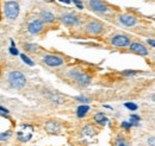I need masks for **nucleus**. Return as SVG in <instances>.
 I'll return each instance as SVG.
<instances>
[{"label":"nucleus","mask_w":155,"mask_h":146,"mask_svg":"<svg viewBox=\"0 0 155 146\" xmlns=\"http://www.w3.org/2000/svg\"><path fill=\"white\" fill-rule=\"evenodd\" d=\"M19 4L16 0H8L4 5V13H5L6 18L10 19V20H15L19 16Z\"/></svg>","instance_id":"nucleus-2"},{"label":"nucleus","mask_w":155,"mask_h":146,"mask_svg":"<svg viewBox=\"0 0 155 146\" xmlns=\"http://www.w3.org/2000/svg\"><path fill=\"white\" fill-rule=\"evenodd\" d=\"M24 49L28 52H36L38 50V45L37 44H34V43H25L24 44Z\"/></svg>","instance_id":"nucleus-19"},{"label":"nucleus","mask_w":155,"mask_h":146,"mask_svg":"<svg viewBox=\"0 0 155 146\" xmlns=\"http://www.w3.org/2000/svg\"><path fill=\"white\" fill-rule=\"evenodd\" d=\"M137 73H138V71H136V70H124V71L122 73V75L125 76V77H133V76H135Z\"/></svg>","instance_id":"nucleus-23"},{"label":"nucleus","mask_w":155,"mask_h":146,"mask_svg":"<svg viewBox=\"0 0 155 146\" xmlns=\"http://www.w3.org/2000/svg\"><path fill=\"white\" fill-rule=\"evenodd\" d=\"M0 112H2V113H6V114L8 113V110H6V108H4V107H1V106H0Z\"/></svg>","instance_id":"nucleus-31"},{"label":"nucleus","mask_w":155,"mask_h":146,"mask_svg":"<svg viewBox=\"0 0 155 146\" xmlns=\"http://www.w3.org/2000/svg\"><path fill=\"white\" fill-rule=\"evenodd\" d=\"M43 30H44V24L39 19H34V20L29 21V24H28V32L30 35L37 36Z\"/></svg>","instance_id":"nucleus-9"},{"label":"nucleus","mask_w":155,"mask_h":146,"mask_svg":"<svg viewBox=\"0 0 155 146\" xmlns=\"http://www.w3.org/2000/svg\"><path fill=\"white\" fill-rule=\"evenodd\" d=\"M129 50L131 52H134V54L140 56H148V54H149V51L144 46V44H142L140 42H133V43H130L129 44Z\"/></svg>","instance_id":"nucleus-10"},{"label":"nucleus","mask_w":155,"mask_h":146,"mask_svg":"<svg viewBox=\"0 0 155 146\" xmlns=\"http://www.w3.org/2000/svg\"><path fill=\"white\" fill-rule=\"evenodd\" d=\"M42 61L45 65L50 68H58L64 64V58L56 54H44L42 56Z\"/></svg>","instance_id":"nucleus-3"},{"label":"nucleus","mask_w":155,"mask_h":146,"mask_svg":"<svg viewBox=\"0 0 155 146\" xmlns=\"http://www.w3.org/2000/svg\"><path fill=\"white\" fill-rule=\"evenodd\" d=\"M125 107L130 110H136L138 108V106H137L136 103H134V102H127V103H125Z\"/></svg>","instance_id":"nucleus-24"},{"label":"nucleus","mask_w":155,"mask_h":146,"mask_svg":"<svg viewBox=\"0 0 155 146\" xmlns=\"http://www.w3.org/2000/svg\"><path fill=\"white\" fill-rule=\"evenodd\" d=\"M105 30V26L101 21H98V20H91L86 24L85 26V32L90 36H98V35H101Z\"/></svg>","instance_id":"nucleus-4"},{"label":"nucleus","mask_w":155,"mask_h":146,"mask_svg":"<svg viewBox=\"0 0 155 146\" xmlns=\"http://www.w3.org/2000/svg\"><path fill=\"white\" fill-rule=\"evenodd\" d=\"M110 43L116 48H127L131 43V37L124 33H117L111 37Z\"/></svg>","instance_id":"nucleus-6"},{"label":"nucleus","mask_w":155,"mask_h":146,"mask_svg":"<svg viewBox=\"0 0 155 146\" xmlns=\"http://www.w3.org/2000/svg\"><path fill=\"white\" fill-rule=\"evenodd\" d=\"M77 100L78 101H80V102H82V103H86V102H88V101H90L87 97H84V96H78Z\"/></svg>","instance_id":"nucleus-28"},{"label":"nucleus","mask_w":155,"mask_h":146,"mask_svg":"<svg viewBox=\"0 0 155 146\" xmlns=\"http://www.w3.org/2000/svg\"><path fill=\"white\" fill-rule=\"evenodd\" d=\"M81 134H82L84 137H92V135L96 134V129L93 128L92 125H87V126H85V127L82 128Z\"/></svg>","instance_id":"nucleus-17"},{"label":"nucleus","mask_w":155,"mask_h":146,"mask_svg":"<svg viewBox=\"0 0 155 146\" xmlns=\"http://www.w3.org/2000/svg\"><path fill=\"white\" fill-rule=\"evenodd\" d=\"M122 127H124L125 129H130L133 127V125L130 122H128V121H124V122H122Z\"/></svg>","instance_id":"nucleus-27"},{"label":"nucleus","mask_w":155,"mask_h":146,"mask_svg":"<svg viewBox=\"0 0 155 146\" xmlns=\"http://www.w3.org/2000/svg\"><path fill=\"white\" fill-rule=\"evenodd\" d=\"M148 145L155 146V144H154V135H152L150 138H148Z\"/></svg>","instance_id":"nucleus-29"},{"label":"nucleus","mask_w":155,"mask_h":146,"mask_svg":"<svg viewBox=\"0 0 155 146\" xmlns=\"http://www.w3.org/2000/svg\"><path fill=\"white\" fill-rule=\"evenodd\" d=\"M12 132L11 131H6V132H0V141H6L11 138Z\"/></svg>","instance_id":"nucleus-21"},{"label":"nucleus","mask_w":155,"mask_h":146,"mask_svg":"<svg viewBox=\"0 0 155 146\" xmlns=\"http://www.w3.org/2000/svg\"><path fill=\"white\" fill-rule=\"evenodd\" d=\"M44 128L49 134H60L61 133V125L58 124V121H54V120L48 121L45 124Z\"/></svg>","instance_id":"nucleus-12"},{"label":"nucleus","mask_w":155,"mask_h":146,"mask_svg":"<svg viewBox=\"0 0 155 146\" xmlns=\"http://www.w3.org/2000/svg\"><path fill=\"white\" fill-rule=\"evenodd\" d=\"M88 5V8L96 13H99V14H104V13H107L110 12V6L103 1V0H88L87 2Z\"/></svg>","instance_id":"nucleus-5"},{"label":"nucleus","mask_w":155,"mask_h":146,"mask_svg":"<svg viewBox=\"0 0 155 146\" xmlns=\"http://www.w3.org/2000/svg\"><path fill=\"white\" fill-rule=\"evenodd\" d=\"M118 21L124 25V26H128V27H131V26H135L136 23H137V18L135 16L130 14V13H123L118 17Z\"/></svg>","instance_id":"nucleus-11"},{"label":"nucleus","mask_w":155,"mask_h":146,"mask_svg":"<svg viewBox=\"0 0 155 146\" xmlns=\"http://www.w3.org/2000/svg\"><path fill=\"white\" fill-rule=\"evenodd\" d=\"M140 120H141L140 115H136V114H131L130 115V124L131 125H138L140 124Z\"/></svg>","instance_id":"nucleus-22"},{"label":"nucleus","mask_w":155,"mask_h":146,"mask_svg":"<svg viewBox=\"0 0 155 146\" xmlns=\"http://www.w3.org/2000/svg\"><path fill=\"white\" fill-rule=\"evenodd\" d=\"M26 82V76L19 70H12L7 74V83L13 89H23Z\"/></svg>","instance_id":"nucleus-1"},{"label":"nucleus","mask_w":155,"mask_h":146,"mask_svg":"<svg viewBox=\"0 0 155 146\" xmlns=\"http://www.w3.org/2000/svg\"><path fill=\"white\" fill-rule=\"evenodd\" d=\"M60 1H62V2H66V4H71V1H72V0H60Z\"/></svg>","instance_id":"nucleus-32"},{"label":"nucleus","mask_w":155,"mask_h":146,"mask_svg":"<svg viewBox=\"0 0 155 146\" xmlns=\"http://www.w3.org/2000/svg\"><path fill=\"white\" fill-rule=\"evenodd\" d=\"M147 43H148L152 48H155V42H154V39H153V38H149V39L147 40Z\"/></svg>","instance_id":"nucleus-30"},{"label":"nucleus","mask_w":155,"mask_h":146,"mask_svg":"<svg viewBox=\"0 0 155 146\" xmlns=\"http://www.w3.org/2000/svg\"><path fill=\"white\" fill-rule=\"evenodd\" d=\"M34 135V127L29 124L23 125L20 129L17 132V138L20 143H28Z\"/></svg>","instance_id":"nucleus-8"},{"label":"nucleus","mask_w":155,"mask_h":146,"mask_svg":"<svg viewBox=\"0 0 155 146\" xmlns=\"http://www.w3.org/2000/svg\"><path fill=\"white\" fill-rule=\"evenodd\" d=\"M114 146H130L128 139L124 135H117L116 138L114 139Z\"/></svg>","instance_id":"nucleus-16"},{"label":"nucleus","mask_w":155,"mask_h":146,"mask_svg":"<svg viewBox=\"0 0 155 146\" xmlns=\"http://www.w3.org/2000/svg\"><path fill=\"white\" fill-rule=\"evenodd\" d=\"M94 121L97 122L98 125H106V124L110 122V121H109V118H107L104 113H97V114L94 115Z\"/></svg>","instance_id":"nucleus-15"},{"label":"nucleus","mask_w":155,"mask_h":146,"mask_svg":"<svg viewBox=\"0 0 155 146\" xmlns=\"http://www.w3.org/2000/svg\"><path fill=\"white\" fill-rule=\"evenodd\" d=\"M20 57H21V59H23V62H25L28 65H34V62L28 57L26 55H20Z\"/></svg>","instance_id":"nucleus-25"},{"label":"nucleus","mask_w":155,"mask_h":146,"mask_svg":"<svg viewBox=\"0 0 155 146\" xmlns=\"http://www.w3.org/2000/svg\"><path fill=\"white\" fill-rule=\"evenodd\" d=\"M10 52H11L12 55H18V50L16 49V46H15V43H13V40H11V48H10Z\"/></svg>","instance_id":"nucleus-26"},{"label":"nucleus","mask_w":155,"mask_h":146,"mask_svg":"<svg viewBox=\"0 0 155 146\" xmlns=\"http://www.w3.org/2000/svg\"><path fill=\"white\" fill-rule=\"evenodd\" d=\"M91 81H92V76L88 73H81L78 76L77 80H75V82H77L80 87H87V86H90Z\"/></svg>","instance_id":"nucleus-13"},{"label":"nucleus","mask_w":155,"mask_h":146,"mask_svg":"<svg viewBox=\"0 0 155 146\" xmlns=\"http://www.w3.org/2000/svg\"><path fill=\"white\" fill-rule=\"evenodd\" d=\"M88 110H90V106H87V105H85V103L80 105L77 110L78 116H79V118H84V116L88 113Z\"/></svg>","instance_id":"nucleus-18"},{"label":"nucleus","mask_w":155,"mask_h":146,"mask_svg":"<svg viewBox=\"0 0 155 146\" xmlns=\"http://www.w3.org/2000/svg\"><path fill=\"white\" fill-rule=\"evenodd\" d=\"M82 73L81 70H79V69H71V70H68V73H67V76L69 77V78H73L74 81L78 78V76L80 75V74Z\"/></svg>","instance_id":"nucleus-20"},{"label":"nucleus","mask_w":155,"mask_h":146,"mask_svg":"<svg viewBox=\"0 0 155 146\" xmlns=\"http://www.w3.org/2000/svg\"><path fill=\"white\" fill-rule=\"evenodd\" d=\"M39 20L43 23V24H51L55 21V16L54 13H51L50 11H42L41 12V18Z\"/></svg>","instance_id":"nucleus-14"},{"label":"nucleus","mask_w":155,"mask_h":146,"mask_svg":"<svg viewBox=\"0 0 155 146\" xmlns=\"http://www.w3.org/2000/svg\"><path fill=\"white\" fill-rule=\"evenodd\" d=\"M60 21L66 25V26H77L80 24L81 18L78 16L77 13H73V12H66L60 16Z\"/></svg>","instance_id":"nucleus-7"}]
</instances>
